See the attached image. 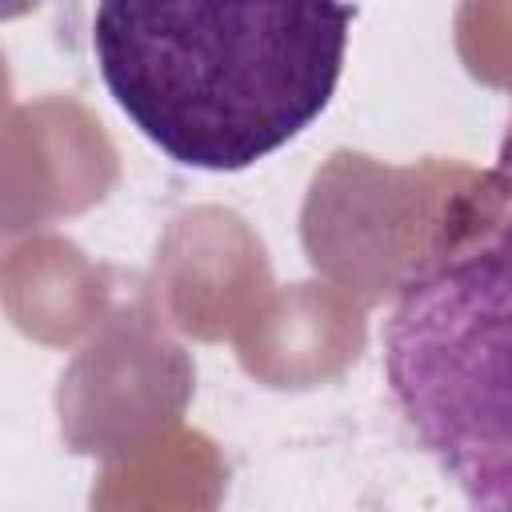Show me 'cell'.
Instances as JSON below:
<instances>
[{
    "label": "cell",
    "mask_w": 512,
    "mask_h": 512,
    "mask_svg": "<svg viewBox=\"0 0 512 512\" xmlns=\"http://www.w3.org/2000/svg\"><path fill=\"white\" fill-rule=\"evenodd\" d=\"M348 28L344 0H96L92 52L164 156L244 172L328 108Z\"/></svg>",
    "instance_id": "cell-1"
},
{
    "label": "cell",
    "mask_w": 512,
    "mask_h": 512,
    "mask_svg": "<svg viewBox=\"0 0 512 512\" xmlns=\"http://www.w3.org/2000/svg\"><path fill=\"white\" fill-rule=\"evenodd\" d=\"M384 380L464 500L512 512V220L400 288Z\"/></svg>",
    "instance_id": "cell-2"
}]
</instances>
